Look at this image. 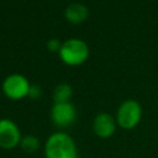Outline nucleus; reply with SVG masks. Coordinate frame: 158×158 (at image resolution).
I'll return each mask as SVG.
<instances>
[{"instance_id": "1", "label": "nucleus", "mask_w": 158, "mask_h": 158, "mask_svg": "<svg viewBox=\"0 0 158 158\" xmlns=\"http://www.w3.org/2000/svg\"><path fill=\"white\" fill-rule=\"evenodd\" d=\"M43 154L44 158H78L77 143L70 135L57 131L47 137Z\"/></svg>"}, {"instance_id": "2", "label": "nucleus", "mask_w": 158, "mask_h": 158, "mask_svg": "<svg viewBox=\"0 0 158 158\" xmlns=\"http://www.w3.org/2000/svg\"><path fill=\"white\" fill-rule=\"evenodd\" d=\"M60 60L67 65H80L89 57L88 44L79 38H69L62 43L58 52Z\"/></svg>"}, {"instance_id": "3", "label": "nucleus", "mask_w": 158, "mask_h": 158, "mask_svg": "<svg viewBox=\"0 0 158 158\" xmlns=\"http://www.w3.org/2000/svg\"><path fill=\"white\" fill-rule=\"evenodd\" d=\"M117 127L123 130H133L142 120V106L137 100L128 99L121 102L116 111Z\"/></svg>"}, {"instance_id": "4", "label": "nucleus", "mask_w": 158, "mask_h": 158, "mask_svg": "<svg viewBox=\"0 0 158 158\" xmlns=\"http://www.w3.org/2000/svg\"><path fill=\"white\" fill-rule=\"evenodd\" d=\"M30 88L31 84L28 79L22 74H10L4 79L1 84L2 93L10 100H21L27 98Z\"/></svg>"}, {"instance_id": "5", "label": "nucleus", "mask_w": 158, "mask_h": 158, "mask_svg": "<svg viewBox=\"0 0 158 158\" xmlns=\"http://www.w3.org/2000/svg\"><path fill=\"white\" fill-rule=\"evenodd\" d=\"M22 135L20 127L11 118H0V148L14 149L20 146Z\"/></svg>"}, {"instance_id": "6", "label": "nucleus", "mask_w": 158, "mask_h": 158, "mask_svg": "<svg viewBox=\"0 0 158 158\" xmlns=\"http://www.w3.org/2000/svg\"><path fill=\"white\" fill-rule=\"evenodd\" d=\"M77 120V109L72 102L53 104L51 109V121L59 128L72 126Z\"/></svg>"}, {"instance_id": "7", "label": "nucleus", "mask_w": 158, "mask_h": 158, "mask_svg": "<svg viewBox=\"0 0 158 158\" xmlns=\"http://www.w3.org/2000/svg\"><path fill=\"white\" fill-rule=\"evenodd\" d=\"M93 132L99 138H110L117 128L116 118L109 112H99L93 120Z\"/></svg>"}, {"instance_id": "8", "label": "nucleus", "mask_w": 158, "mask_h": 158, "mask_svg": "<svg viewBox=\"0 0 158 158\" xmlns=\"http://www.w3.org/2000/svg\"><path fill=\"white\" fill-rule=\"evenodd\" d=\"M64 16H65V20L68 22L78 25V23L84 22L88 19L89 10L85 5L79 4V2H74V4H70L69 6H67V9L64 10Z\"/></svg>"}, {"instance_id": "9", "label": "nucleus", "mask_w": 158, "mask_h": 158, "mask_svg": "<svg viewBox=\"0 0 158 158\" xmlns=\"http://www.w3.org/2000/svg\"><path fill=\"white\" fill-rule=\"evenodd\" d=\"M73 96V88L67 84V83H62L59 85H57L53 90V104H58V102H70V99Z\"/></svg>"}, {"instance_id": "10", "label": "nucleus", "mask_w": 158, "mask_h": 158, "mask_svg": "<svg viewBox=\"0 0 158 158\" xmlns=\"http://www.w3.org/2000/svg\"><path fill=\"white\" fill-rule=\"evenodd\" d=\"M19 147L25 153L32 154V153H36L41 148V141L38 137H36L33 135H25V136H22Z\"/></svg>"}, {"instance_id": "11", "label": "nucleus", "mask_w": 158, "mask_h": 158, "mask_svg": "<svg viewBox=\"0 0 158 158\" xmlns=\"http://www.w3.org/2000/svg\"><path fill=\"white\" fill-rule=\"evenodd\" d=\"M62 47V43L57 40V38H51L48 42H47V48L51 51V52H59Z\"/></svg>"}, {"instance_id": "12", "label": "nucleus", "mask_w": 158, "mask_h": 158, "mask_svg": "<svg viewBox=\"0 0 158 158\" xmlns=\"http://www.w3.org/2000/svg\"><path fill=\"white\" fill-rule=\"evenodd\" d=\"M41 94H42V91H41V88H40L38 85H31L27 98H31V99H33V100H37V99H40Z\"/></svg>"}]
</instances>
